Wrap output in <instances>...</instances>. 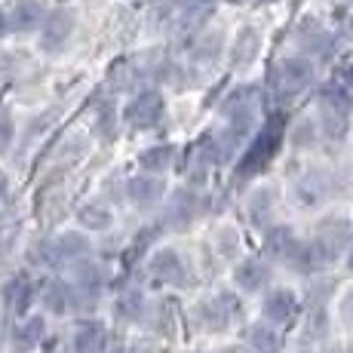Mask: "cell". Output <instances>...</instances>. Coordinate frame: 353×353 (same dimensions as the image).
I'll return each instance as SVG.
<instances>
[{
    "instance_id": "cell-1",
    "label": "cell",
    "mask_w": 353,
    "mask_h": 353,
    "mask_svg": "<svg viewBox=\"0 0 353 353\" xmlns=\"http://www.w3.org/2000/svg\"><path fill=\"white\" fill-rule=\"evenodd\" d=\"M280 139H283L280 120H270V123L261 129V135L255 139V145L246 151V157L240 160V172H243V175L261 172V169L270 163V157L276 154V148H280Z\"/></svg>"
},
{
    "instance_id": "cell-2",
    "label": "cell",
    "mask_w": 353,
    "mask_h": 353,
    "mask_svg": "<svg viewBox=\"0 0 353 353\" xmlns=\"http://www.w3.org/2000/svg\"><path fill=\"white\" fill-rule=\"evenodd\" d=\"M163 117V96L157 92H141L126 105V123L132 129H154Z\"/></svg>"
},
{
    "instance_id": "cell-3",
    "label": "cell",
    "mask_w": 353,
    "mask_h": 353,
    "mask_svg": "<svg viewBox=\"0 0 353 353\" xmlns=\"http://www.w3.org/2000/svg\"><path fill=\"white\" fill-rule=\"evenodd\" d=\"M314 80V65H310V59H286V62L276 65V86H280V92H286V96H295V92H301L304 86Z\"/></svg>"
},
{
    "instance_id": "cell-4",
    "label": "cell",
    "mask_w": 353,
    "mask_h": 353,
    "mask_svg": "<svg viewBox=\"0 0 353 353\" xmlns=\"http://www.w3.org/2000/svg\"><path fill=\"white\" fill-rule=\"evenodd\" d=\"M181 274H185V264H181V255L175 249H157L151 258H148V276L160 286L166 283H179Z\"/></svg>"
},
{
    "instance_id": "cell-5",
    "label": "cell",
    "mask_w": 353,
    "mask_h": 353,
    "mask_svg": "<svg viewBox=\"0 0 353 353\" xmlns=\"http://www.w3.org/2000/svg\"><path fill=\"white\" fill-rule=\"evenodd\" d=\"M74 31V16L68 10H56L52 16L43 19V34H40V46L50 52L62 50L68 43V37H71Z\"/></svg>"
},
{
    "instance_id": "cell-6",
    "label": "cell",
    "mask_w": 353,
    "mask_h": 353,
    "mask_svg": "<svg viewBox=\"0 0 353 353\" xmlns=\"http://www.w3.org/2000/svg\"><path fill=\"white\" fill-rule=\"evenodd\" d=\"M234 283L243 292H261L270 283V264L261 261V258H246V261L236 264Z\"/></svg>"
},
{
    "instance_id": "cell-7",
    "label": "cell",
    "mask_w": 353,
    "mask_h": 353,
    "mask_svg": "<svg viewBox=\"0 0 353 353\" xmlns=\"http://www.w3.org/2000/svg\"><path fill=\"white\" fill-rule=\"evenodd\" d=\"M108 344V329L99 320H80L74 329V353H101Z\"/></svg>"
},
{
    "instance_id": "cell-8",
    "label": "cell",
    "mask_w": 353,
    "mask_h": 353,
    "mask_svg": "<svg viewBox=\"0 0 353 353\" xmlns=\"http://www.w3.org/2000/svg\"><path fill=\"white\" fill-rule=\"evenodd\" d=\"M298 249H301V240L295 236L292 228H274L264 236V252L276 258V261H292L298 255Z\"/></svg>"
},
{
    "instance_id": "cell-9",
    "label": "cell",
    "mask_w": 353,
    "mask_h": 353,
    "mask_svg": "<svg viewBox=\"0 0 353 353\" xmlns=\"http://www.w3.org/2000/svg\"><path fill=\"white\" fill-rule=\"evenodd\" d=\"M126 194L135 206H154V203H160V196H163V181L154 172L135 175V179H129Z\"/></svg>"
},
{
    "instance_id": "cell-10",
    "label": "cell",
    "mask_w": 353,
    "mask_h": 353,
    "mask_svg": "<svg viewBox=\"0 0 353 353\" xmlns=\"http://www.w3.org/2000/svg\"><path fill=\"white\" fill-rule=\"evenodd\" d=\"M298 310V298L292 289H274L264 298V316L270 323H289Z\"/></svg>"
},
{
    "instance_id": "cell-11",
    "label": "cell",
    "mask_w": 353,
    "mask_h": 353,
    "mask_svg": "<svg viewBox=\"0 0 353 353\" xmlns=\"http://www.w3.org/2000/svg\"><path fill=\"white\" fill-rule=\"evenodd\" d=\"M43 335H46V320L43 316H31V320H25L16 332H12V350L16 353H31L34 347H40Z\"/></svg>"
},
{
    "instance_id": "cell-12",
    "label": "cell",
    "mask_w": 353,
    "mask_h": 353,
    "mask_svg": "<svg viewBox=\"0 0 353 353\" xmlns=\"http://www.w3.org/2000/svg\"><path fill=\"white\" fill-rule=\"evenodd\" d=\"M43 307L50 310V314H56V316H65L68 310L74 307V289L68 286L65 280L46 283V289H43Z\"/></svg>"
},
{
    "instance_id": "cell-13",
    "label": "cell",
    "mask_w": 353,
    "mask_h": 353,
    "mask_svg": "<svg viewBox=\"0 0 353 353\" xmlns=\"http://www.w3.org/2000/svg\"><path fill=\"white\" fill-rule=\"evenodd\" d=\"M3 298H6V304H10L16 314H25V310L31 307V298H34V286H31V280L25 274H19V276H12L10 280V286H6L3 292Z\"/></svg>"
},
{
    "instance_id": "cell-14",
    "label": "cell",
    "mask_w": 353,
    "mask_h": 353,
    "mask_svg": "<svg viewBox=\"0 0 353 353\" xmlns=\"http://www.w3.org/2000/svg\"><path fill=\"white\" fill-rule=\"evenodd\" d=\"M6 19H10V28L31 31L43 22V6H40L37 0H25V3H19L16 10H12V16H6Z\"/></svg>"
},
{
    "instance_id": "cell-15",
    "label": "cell",
    "mask_w": 353,
    "mask_h": 353,
    "mask_svg": "<svg viewBox=\"0 0 353 353\" xmlns=\"http://www.w3.org/2000/svg\"><path fill=\"white\" fill-rule=\"evenodd\" d=\"M52 249H56L59 261H74V258H83L86 252H90V240L80 234H62L56 243H52Z\"/></svg>"
},
{
    "instance_id": "cell-16",
    "label": "cell",
    "mask_w": 353,
    "mask_h": 353,
    "mask_svg": "<svg viewBox=\"0 0 353 353\" xmlns=\"http://www.w3.org/2000/svg\"><path fill=\"white\" fill-rule=\"evenodd\" d=\"M172 163V145H154L139 154V166L145 172H166Z\"/></svg>"
},
{
    "instance_id": "cell-17",
    "label": "cell",
    "mask_w": 353,
    "mask_h": 353,
    "mask_svg": "<svg viewBox=\"0 0 353 353\" xmlns=\"http://www.w3.org/2000/svg\"><path fill=\"white\" fill-rule=\"evenodd\" d=\"M77 221L86 230H105V228H111V212L105 206H99V203H90V206H83L77 212Z\"/></svg>"
},
{
    "instance_id": "cell-18",
    "label": "cell",
    "mask_w": 353,
    "mask_h": 353,
    "mask_svg": "<svg viewBox=\"0 0 353 353\" xmlns=\"http://www.w3.org/2000/svg\"><path fill=\"white\" fill-rule=\"evenodd\" d=\"M320 99H323V105L329 114H347V108H350V96L341 83H329Z\"/></svg>"
},
{
    "instance_id": "cell-19",
    "label": "cell",
    "mask_w": 353,
    "mask_h": 353,
    "mask_svg": "<svg viewBox=\"0 0 353 353\" xmlns=\"http://www.w3.org/2000/svg\"><path fill=\"white\" fill-rule=\"evenodd\" d=\"M249 344L258 350V353H274L276 347H280V338H276L274 329H268V325H252L249 329Z\"/></svg>"
},
{
    "instance_id": "cell-20",
    "label": "cell",
    "mask_w": 353,
    "mask_h": 353,
    "mask_svg": "<svg viewBox=\"0 0 353 353\" xmlns=\"http://www.w3.org/2000/svg\"><path fill=\"white\" fill-rule=\"evenodd\" d=\"M194 206H196V196L194 194H188V191H181L179 196H175V203H172V209H169V221L172 225H188L191 221V215H194Z\"/></svg>"
},
{
    "instance_id": "cell-21",
    "label": "cell",
    "mask_w": 353,
    "mask_h": 353,
    "mask_svg": "<svg viewBox=\"0 0 353 353\" xmlns=\"http://www.w3.org/2000/svg\"><path fill=\"white\" fill-rule=\"evenodd\" d=\"M77 283H80V289H83L86 295H96V292L101 289V270L96 268V264L83 261L77 268Z\"/></svg>"
},
{
    "instance_id": "cell-22",
    "label": "cell",
    "mask_w": 353,
    "mask_h": 353,
    "mask_svg": "<svg viewBox=\"0 0 353 353\" xmlns=\"http://www.w3.org/2000/svg\"><path fill=\"white\" fill-rule=\"evenodd\" d=\"M255 50H258V34H255V31H243V34H240V40H236V46H234V59H236V65L252 62Z\"/></svg>"
},
{
    "instance_id": "cell-23",
    "label": "cell",
    "mask_w": 353,
    "mask_h": 353,
    "mask_svg": "<svg viewBox=\"0 0 353 353\" xmlns=\"http://www.w3.org/2000/svg\"><path fill=\"white\" fill-rule=\"evenodd\" d=\"M117 310H120V316L123 320H139L141 316V295L139 292H129V295L120 298V304H117Z\"/></svg>"
},
{
    "instance_id": "cell-24",
    "label": "cell",
    "mask_w": 353,
    "mask_h": 353,
    "mask_svg": "<svg viewBox=\"0 0 353 353\" xmlns=\"http://www.w3.org/2000/svg\"><path fill=\"white\" fill-rule=\"evenodd\" d=\"M270 203H274V194H270V191H258L252 196V219H258V215H268Z\"/></svg>"
},
{
    "instance_id": "cell-25",
    "label": "cell",
    "mask_w": 353,
    "mask_h": 353,
    "mask_svg": "<svg viewBox=\"0 0 353 353\" xmlns=\"http://www.w3.org/2000/svg\"><path fill=\"white\" fill-rule=\"evenodd\" d=\"M6 28H10V19H6V12L0 10V37H3V34H6Z\"/></svg>"
},
{
    "instance_id": "cell-26",
    "label": "cell",
    "mask_w": 353,
    "mask_h": 353,
    "mask_svg": "<svg viewBox=\"0 0 353 353\" xmlns=\"http://www.w3.org/2000/svg\"><path fill=\"white\" fill-rule=\"evenodd\" d=\"M341 77H344V83H347V86H353V65L344 68V74H341Z\"/></svg>"
},
{
    "instance_id": "cell-27",
    "label": "cell",
    "mask_w": 353,
    "mask_h": 353,
    "mask_svg": "<svg viewBox=\"0 0 353 353\" xmlns=\"http://www.w3.org/2000/svg\"><path fill=\"white\" fill-rule=\"evenodd\" d=\"M3 196H6V175L0 172V200H3Z\"/></svg>"
},
{
    "instance_id": "cell-28",
    "label": "cell",
    "mask_w": 353,
    "mask_h": 353,
    "mask_svg": "<svg viewBox=\"0 0 353 353\" xmlns=\"http://www.w3.org/2000/svg\"><path fill=\"white\" fill-rule=\"evenodd\" d=\"M347 270L353 274V249H350V255H347Z\"/></svg>"
}]
</instances>
